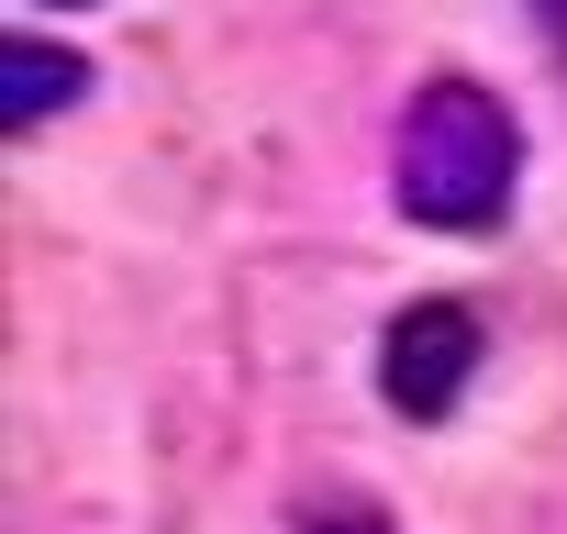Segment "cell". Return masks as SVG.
<instances>
[{"label": "cell", "mask_w": 567, "mask_h": 534, "mask_svg": "<svg viewBox=\"0 0 567 534\" xmlns=\"http://www.w3.org/2000/svg\"><path fill=\"white\" fill-rule=\"evenodd\" d=\"M401 212L434 223V234H489L512 212V178H523V134L512 112L478 90V79H434L412 112H401Z\"/></svg>", "instance_id": "cell-1"}, {"label": "cell", "mask_w": 567, "mask_h": 534, "mask_svg": "<svg viewBox=\"0 0 567 534\" xmlns=\"http://www.w3.org/2000/svg\"><path fill=\"white\" fill-rule=\"evenodd\" d=\"M56 12H79V0H56Z\"/></svg>", "instance_id": "cell-5"}, {"label": "cell", "mask_w": 567, "mask_h": 534, "mask_svg": "<svg viewBox=\"0 0 567 534\" xmlns=\"http://www.w3.org/2000/svg\"><path fill=\"white\" fill-rule=\"evenodd\" d=\"M312 534H390V512H323Z\"/></svg>", "instance_id": "cell-4"}, {"label": "cell", "mask_w": 567, "mask_h": 534, "mask_svg": "<svg viewBox=\"0 0 567 534\" xmlns=\"http://www.w3.org/2000/svg\"><path fill=\"white\" fill-rule=\"evenodd\" d=\"M467 379H478V312H467V301H412V312L390 324V346H379L390 412L445 423V412L467 401Z\"/></svg>", "instance_id": "cell-2"}, {"label": "cell", "mask_w": 567, "mask_h": 534, "mask_svg": "<svg viewBox=\"0 0 567 534\" xmlns=\"http://www.w3.org/2000/svg\"><path fill=\"white\" fill-rule=\"evenodd\" d=\"M79 90H90V57L34 45V34L0 45V123H45V112H56V101H79Z\"/></svg>", "instance_id": "cell-3"}]
</instances>
